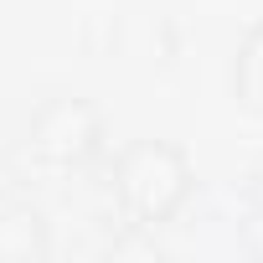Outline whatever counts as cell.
<instances>
[{"mask_svg": "<svg viewBox=\"0 0 263 263\" xmlns=\"http://www.w3.org/2000/svg\"><path fill=\"white\" fill-rule=\"evenodd\" d=\"M36 150L42 155H52V160H83L93 145H98V119H93V108L88 103H52V108H42L36 114Z\"/></svg>", "mask_w": 263, "mask_h": 263, "instance_id": "2", "label": "cell"}, {"mask_svg": "<svg viewBox=\"0 0 263 263\" xmlns=\"http://www.w3.org/2000/svg\"><path fill=\"white\" fill-rule=\"evenodd\" d=\"M124 212L145 222V227H160L191 191V171L181 160V150L160 145V140H140L119 155V181H114Z\"/></svg>", "mask_w": 263, "mask_h": 263, "instance_id": "1", "label": "cell"}, {"mask_svg": "<svg viewBox=\"0 0 263 263\" xmlns=\"http://www.w3.org/2000/svg\"><path fill=\"white\" fill-rule=\"evenodd\" d=\"M232 83H237V98L253 114H263V26L248 31V42L237 52V67H232Z\"/></svg>", "mask_w": 263, "mask_h": 263, "instance_id": "3", "label": "cell"}]
</instances>
